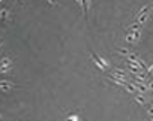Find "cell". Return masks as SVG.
I'll return each instance as SVG.
<instances>
[{"label": "cell", "instance_id": "obj_5", "mask_svg": "<svg viewBox=\"0 0 153 121\" xmlns=\"http://www.w3.org/2000/svg\"><path fill=\"white\" fill-rule=\"evenodd\" d=\"M135 100H137L140 105H146L147 103V100H146V97H144V94H141V93H138V94H135Z\"/></svg>", "mask_w": 153, "mask_h": 121}, {"label": "cell", "instance_id": "obj_10", "mask_svg": "<svg viewBox=\"0 0 153 121\" xmlns=\"http://www.w3.org/2000/svg\"><path fill=\"white\" fill-rule=\"evenodd\" d=\"M0 15H2V20H6L8 18V9H5V8H3V9L0 11Z\"/></svg>", "mask_w": 153, "mask_h": 121}, {"label": "cell", "instance_id": "obj_3", "mask_svg": "<svg viewBox=\"0 0 153 121\" xmlns=\"http://www.w3.org/2000/svg\"><path fill=\"white\" fill-rule=\"evenodd\" d=\"M0 88H2V91L8 93L12 90V82H8V81H2L0 82Z\"/></svg>", "mask_w": 153, "mask_h": 121}, {"label": "cell", "instance_id": "obj_15", "mask_svg": "<svg viewBox=\"0 0 153 121\" xmlns=\"http://www.w3.org/2000/svg\"><path fill=\"white\" fill-rule=\"evenodd\" d=\"M152 99H153V97H152Z\"/></svg>", "mask_w": 153, "mask_h": 121}, {"label": "cell", "instance_id": "obj_8", "mask_svg": "<svg viewBox=\"0 0 153 121\" xmlns=\"http://www.w3.org/2000/svg\"><path fill=\"white\" fill-rule=\"evenodd\" d=\"M132 36L135 38V40L138 42V40L141 39V31H132Z\"/></svg>", "mask_w": 153, "mask_h": 121}, {"label": "cell", "instance_id": "obj_12", "mask_svg": "<svg viewBox=\"0 0 153 121\" xmlns=\"http://www.w3.org/2000/svg\"><path fill=\"white\" fill-rule=\"evenodd\" d=\"M147 87H149V90H152V91H153V81L147 84Z\"/></svg>", "mask_w": 153, "mask_h": 121}, {"label": "cell", "instance_id": "obj_9", "mask_svg": "<svg viewBox=\"0 0 153 121\" xmlns=\"http://www.w3.org/2000/svg\"><path fill=\"white\" fill-rule=\"evenodd\" d=\"M68 121H80V118H78L77 114H72V115L68 117Z\"/></svg>", "mask_w": 153, "mask_h": 121}, {"label": "cell", "instance_id": "obj_4", "mask_svg": "<svg viewBox=\"0 0 153 121\" xmlns=\"http://www.w3.org/2000/svg\"><path fill=\"white\" fill-rule=\"evenodd\" d=\"M141 29H143V24H140L138 21H135L134 24L129 25V33H132V31H141Z\"/></svg>", "mask_w": 153, "mask_h": 121}, {"label": "cell", "instance_id": "obj_1", "mask_svg": "<svg viewBox=\"0 0 153 121\" xmlns=\"http://www.w3.org/2000/svg\"><path fill=\"white\" fill-rule=\"evenodd\" d=\"M9 70H12V60L9 57H3L2 63H0V72H2V73H8Z\"/></svg>", "mask_w": 153, "mask_h": 121}, {"label": "cell", "instance_id": "obj_14", "mask_svg": "<svg viewBox=\"0 0 153 121\" xmlns=\"http://www.w3.org/2000/svg\"><path fill=\"white\" fill-rule=\"evenodd\" d=\"M152 121H153V117H152Z\"/></svg>", "mask_w": 153, "mask_h": 121}, {"label": "cell", "instance_id": "obj_13", "mask_svg": "<svg viewBox=\"0 0 153 121\" xmlns=\"http://www.w3.org/2000/svg\"><path fill=\"white\" fill-rule=\"evenodd\" d=\"M147 111H149V114H150V117H153V106H152V108H149Z\"/></svg>", "mask_w": 153, "mask_h": 121}, {"label": "cell", "instance_id": "obj_2", "mask_svg": "<svg viewBox=\"0 0 153 121\" xmlns=\"http://www.w3.org/2000/svg\"><path fill=\"white\" fill-rule=\"evenodd\" d=\"M90 57H92V60H93V63H95V64H96V66H98L99 69H101V70H102V72H105V70H107V67H105V66H104V64H102L101 62H99V60H98V58H96V54H95V53H92V54H90Z\"/></svg>", "mask_w": 153, "mask_h": 121}, {"label": "cell", "instance_id": "obj_11", "mask_svg": "<svg viewBox=\"0 0 153 121\" xmlns=\"http://www.w3.org/2000/svg\"><path fill=\"white\" fill-rule=\"evenodd\" d=\"M146 75H153V64H150L149 67H147V70H146Z\"/></svg>", "mask_w": 153, "mask_h": 121}, {"label": "cell", "instance_id": "obj_6", "mask_svg": "<svg viewBox=\"0 0 153 121\" xmlns=\"http://www.w3.org/2000/svg\"><path fill=\"white\" fill-rule=\"evenodd\" d=\"M117 53H119L120 55H125L126 58H128V57H129V55L132 54L131 51H129V49H126V48H119V51H117Z\"/></svg>", "mask_w": 153, "mask_h": 121}, {"label": "cell", "instance_id": "obj_7", "mask_svg": "<svg viewBox=\"0 0 153 121\" xmlns=\"http://www.w3.org/2000/svg\"><path fill=\"white\" fill-rule=\"evenodd\" d=\"M126 42H128V44H134V42H137V40H135V38L132 36V33L126 34Z\"/></svg>", "mask_w": 153, "mask_h": 121}]
</instances>
